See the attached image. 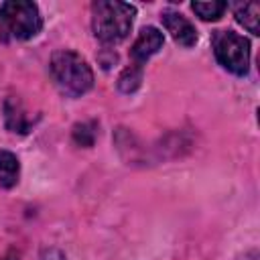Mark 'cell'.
I'll return each instance as SVG.
<instances>
[{
    "label": "cell",
    "instance_id": "obj_14",
    "mask_svg": "<svg viewBox=\"0 0 260 260\" xmlns=\"http://www.w3.org/2000/svg\"><path fill=\"white\" fill-rule=\"evenodd\" d=\"M0 260H18V254H16L14 250H8L6 254H2V256H0Z\"/></svg>",
    "mask_w": 260,
    "mask_h": 260
},
{
    "label": "cell",
    "instance_id": "obj_13",
    "mask_svg": "<svg viewBox=\"0 0 260 260\" xmlns=\"http://www.w3.org/2000/svg\"><path fill=\"white\" fill-rule=\"evenodd\" d=\"M43 260H67V258H65V254L61 250H55L53 248V250H47L43 254Z\"/></svg>",
    "mask_w": 260,
    "mask_h": 260
},
{
    "label": "cell",
    "instance_id": "obj_7",
    "mask_svg": "<svg viewBox=\"0 0 260 260\" xmlns=\"http://www.w3.org/2000/svg\"><path fill=\"white\" fill-rule=\"evenodd\" d=\"M234 8V16L236 20L248 28L252 35H260V26H258V20H260V4L256 2H242V4H232Z\"/></svg>",
    "mask_w": 260,
    "mask_h": 260
},
{
    "label": "cell",
    "instance_id": "obj_9",
    "mask_svg": "<svg viewBox=\"0 0 260 260\" xmlns=\"http://www.w3.org/2000/svg\"><path fill=\"white\" fill-rule=\"evenodd\" d=\"M4 112H6V124H8V128H10L12 132H20V134L28 132L30 122H28V118L24 116V112H22V108H20V104H18L16 100L10 98V100L6 102Z\"/></svg>",
    "mask_w": 260,
    "mask_h": 260
},
{
    "label": "cell",
    "instance_id": "obj_6",
    "mask_svg": "<svg viewBox=\"0 0 260 260\" xmlns=\"http://www.w3.org/2000/svg\"><path fill=\"white\" fill-rule=\"evenodd\" d=\"M162 43H165V37H162V32L156 26H144L138 32V37H136V41L132 45V57H134V61L138 65L144 63L146 59H150L154 53L160 51Z\"/></svg>",
    "mask_w": 260,
    "mask_h": 260
},
{
    "label": "cell",
    "instance_id": "obj_8",
    "mask_svg": "<svg viewBox=\"0 0 260 260\" xmlns=\"http://www.w3.org/2000/svg\"><path fill=\"white\" fill-rule=\"evenodd\" d=\"M20 173L18 158L10 150H0V187L10 189L16 185Z\"/></svg>",
    "mask_w": 260,
    "mask_h": 260
},
{
    "label": "cell",
    "instance_id": "obj_1",
    "mask_svg": "<svg viewBox=\"0 0 260 260\" xmlns=\"http://www.w3.org/2000/svg\"><path fill=\"white\" fill-rule=\"evenodd\" d=\"M134 14H136V8L128 2L98 0L91 4L93 35L106 45H116L128 37L134 22Z\"/></svg>",
    "mask_w": 260,
    "mask_h": 260
},
{
    "label": "cell",
    "instance_id": "obj_10",
    "mask_svg": "<svg viewBox=\"0 0 260 260\" xmlns=\"http://www.w3.org/2000/svg\"><path fill=\"white\" fill-rule=\"evenodd\" d=\"M140 81H142V67L138 63H134V65L126 67L120 73V77H118V89L122 93H132V91H136L140 87Z\"/></svg>",
    "mask_w": 260,
    "mask_h": 260
},
{
    "label": "cell",
    "instance_id": "obj_4",
    "mask_svg": "<svg viewBox=\"0 0 260 260\" xmlns=\"http://www.w3.org/2000/svg\"><path fill=\"white\" fill-rule=\"evenodd\" d=\"M213 53L219 65L234 75H246L250 65V41L234 30H217L213 35Z\"/></svg>",
    "mask_w": 260,
    "mask_h": 260
},
{
    "label": "cell",
    "instance_id": "obj_11",
    "mask_svg": "<svg viewBox=\"0 0 260 260\" xmlns=\"http://www.w3.org/2000/svg\"><path fill=\"white\" fill-rule=\"evenodd\" d=\"M191 8L201 20H219L223 10L228 8V4L225 2H215V0L213 2H193Z\"/></svg>",
    "mask_w": 260,
    "mask_h": 260
},
{
    "label": "cell",
    "instance_id": "obj_5",
    "mask_svg": "<svg viewBox=\"0 0 260 260\" xmlns=\"http://www.w3.org/2000/svg\"><path fill=\"white\" fill-rule=\"evenodd\" d=\"M162 24L167 28V32L173 37L175 43H179L181 47H193L197 43V32H195V26L179 12H173V10H167L162 12Z\"/></svg>",
    "mask_w": 260,
    "mask_h": 260
},
{
    "label": "cell",
    "instance_id": "obj_3",
    "mask_svg": "<svg viewBox=\"0 0 260 260\" xmlns=\"http://www.w3.org/2000/svg\"><path fill=\"white\" fill-rule=\"evenodd\" d=\"M43 28V18L35 2L8 0L0 4V39L26 41Z\"/></svg>",
    "mask_w": 260,
    "mask_h": 260
},
{
    "label": "cell",
    "instance_id": "obj_12",
    "mask_svg": "<svg viewBox=\"0 0 260 260\" xmlns=\"http://www.w3.org/2000/svg\"><path fill=\"white\" fill-rule=\"evenodd\" d=\"M95 136H98V126H95V122H83V124H77V126L73 128V138H75V142L81 144V146H91L93 140H95Z\"/></svg>",
    "mask_w": 260,
    "mask_h": 260
},
{
    "label": "cell",
    "instance_id": "obj_2",
    "mask_svg": "<svg viewBox=\"0 0 260 260\" xmlns=\"http://www.w3.org/2000/svg\"><path fill=\"white\" fill-rule=\"evenodd\" d=\"M49 71H51V77H53L55 85L71 98L83 95L93 85L91 67L75 51L63 49V51L53 53L51 63H49Z\"/></svg>",
    "mask_w": 260,
    "mask_h": 260
}]
</instances>
